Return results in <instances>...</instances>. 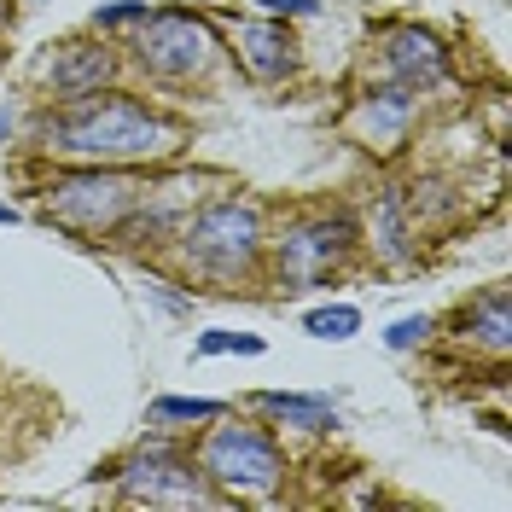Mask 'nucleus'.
<instances>
[{
	"label": "nucleus",
	"mask_w": 512,
	"mask_h": 512,
	"mask_svg": "<svg viewBox=\"0 0 512 512\" xmlns=\"http://www.w3.org/2000/svg\"><path fill=\"white\" fill-rule=\"evenodd\" d=\"M111 478H117V495L128 507H216L222 501V489L204 478V466H192L187 454H175L169 443L140 448Z\"/></svg>",
	"instance_id": "20e7f679"
},
{
	"label": "nucleus",
	"mask_w": 512,
	"mask_h": 512,
	"mask_svg": "<svg viewBox=\"0 0 512 512\" xmlns=\"http://www.w3.org/2000/svg\"><path fill=\"white\" fill-rule=\"evenodd\" d=\"M355 251V227L350 216H309V222H291L274 239V280L286 291H303L326 280L344 256Z\"/></svg>",
	"instance_id": "0eeeda50"
},
{
	"label": "nucleus",
	"mask_w": 512,
	"mask_h": 512,
	"mask_svg": "<svg viewBox=\"0 0 512 512\" xmlns=\"http://www.w3.org/2000/svg\"><path fill=\"white\" fill-rule=\"evenodd\" d=\"M227 350L262 355V338H251V332H204V338H198V355H227Z\"/></svg>",
	"instance_id": "a211bd4d"
},
{
	"label": "nucleus",
	"mask_w": 512,
	"mask_h": 512,
	"mask_svg": "<svg viewBox=\"0 0 512 512\" xmlns=\"http://www.w3.org/2000/svg\"><path fill=\"white\" fill-rule=\"evenodd\" d=\"M117 76V53L105 41H59L53 59L41 64V88H53L59 99H76V94H94Z\"/></svg>",
	"instance_id": "6e6552de"
},
{
	"label": "nucleus",
	"mask_w": 512,
	"mask_h": 512,
	"mask_svg": "<svg viewBox=\"0 0 512 512\" xmlns=\"http://www.w3.org/2000/svg\"><path fill=\"white\" fill-rule=\"evenodd\" d=\"M222 402H204V396H158L152 419H222Z\"/></svg>",
	"instance_id": "dca6fc26"
},
{
	"label": "nucleus",
	"mask_w": 512,
	"mask_h": 512,
	"mask_svg": "<svg viewBox=\"0 0 512 512\" xmlns=\"http://www.w3.org/2000/svg\"><path fill=\"white\" fill-rule=\"evenodd\" d=\"M379 70L390 82H402V88H431V82H443L448 76V53L437 35L425 30H384L379 35Z\"/></svg>",
	"instance_id": "1a4fd4ad"
},
{
	"label": "nucleus",
	"mask_w": 512,
	"mask_h": 512,
	"mask_svg": "<svg viewBox=\"0 0 512 512\" xmlns=\"http://www.w3.org/2000/svg\"><path fill=\"white\" fill-rule=\"evenodd\" d=\"M256 408L268 419H280V425H297V431H326V425H338V408L326 402V396H291V390H262L256 396Z\"/></svg>",
	"instance_id": "f8f14e48"
},
{
	"label": "nucleus",
	"mask_w": 512,
	"mask_h": 512,
	"mask_svg": "<svg viewBox=\"0 0 512 512\" xmlns=\"http://www.w3.org/2000/svg\"><path fill=\"white\" fill-rule=\"evenodd\" d=\"M181 256H187L192 274H204V280H216V286H233V280H245L256 274V262H262V210H256L251 198H216V204H204L198 216L181 222Z\"/></svg>",
	"instance_id": "f03ea898"
},
{
	"label": "nucleus",
	"mask_w": 512,
	"mask_h": 512,
	"mask_svg": "<svg viewBox=\"0 0 512 512\" xmlns=\"http://www.w3.org/2000/svg\"><path fill=\"white\" fill-rule=\"evenodd\" d=\"M134 64L152 82H192L216 64V35L192 12H152L134 35Z\"/></svg>",
	"instance_id": "423d86ee"
},
{
	"label": "nucleus",
	"mask_w": 512,
	"mask_h": 512,
	"mask_svg": "<svg viewBox=\"0 0 512 512\" xmlns=\"http://www.w3.org/2000/svg\"><path fill=\"white\" fill-rule=\"evenodd\" d=\"M425 338H431V315H408V320H396V326L384 332L390 350H414V344H425Z\"/></svg>",
	"instance_id": "6ab92c4d"
},
{
	"label": "nucleus",
	"mask_w": 512,
	"mask_h": 512,
	"mask_svg": "<svg viewBox=\"0 0 512 512\" xmlns=\"http://www.w3.org/2000/svg\"><path fill=\"white\" fill-rule=\"evenodd\" d=\"M466 332H478V344L483 350H507V291L495 286V291H483L478 297V309H466Z\"/></svg>",
	"instance_id": "4468645a"
},
{
	"label": "nucleus",
	"mask_w": 512,
	"mask_h": 512,
	"mask_svg": "<svg viewBox=\"0 0 512 512\" xmlns=\"http://www.w3.org/2000/svg\"><path fill=\"white\" fill-rule=\"evenodd\" d=\"M35 146L70 163H99V169H123V163H158L181 146V123L163 117L152 105L128 94H76L59 111H47L35 123Z\"/></svg>",
	"instance_id": "f257e3e1"
},
{
	"label": "nucleus",
	"mask_w": 512,
	"mask_h": 512,
	"mask_svg": "<svg viewBox=\"0 0 512 512\" xmlns=\"http://www.w3.org/2000/svg\"><path fill=\"white\" fill-rule=\"evenodd\" d=\"M408 233H414V227H408V210H402V192H384L379 204H373V245H379L390 262H402V256L414 251Z\"/></svg>",
	"instance_id": "ddd939ff"
},
{
	"label": "nucleus",
	"mask_w": 512,
	"mask_h": 512,
	"mask_svg": "<svg viewBox=\"0 0 512 512\" xmlns=\"http://www.w3.org/2000/svg\"><path fill=\"white\" fill-rule=\"evenodd\" d=\"M262 12H274V18H315L320 0H256Z\"/></svg>",
	"instance_id": "aec40b11"
},
{
	"label": "nucleus",
	"mask_w": 512,
	"mask_h": 512,
	"mask_svg": "<svg viewBox=\"0 0 512 512\" xmlns=\"http://www.w3.org/2000/svg\"><path fill=\"white\" fill-rule=\"evenodd\" d=\"M6 134H12V117H6V111H0V140H6Z\"/></svg>",
	"instance_id": "4be33fe9"
},
{
	"label": "nucleus",
	"mask_w": 512,
	"mask_h": 512,
	"mask_svg": "<svg viewBox=\"0 0 512 512\" xmlns=\"http://www.w3.org/2000/svg\"><path fill=\"white\" fill-rule=\"evenodd\" d=\"M146 187H134L128 175L117 169H99V163H82L76 175H64L47 187V216L70 233H117L128 210H134V198Z\"/></svg>",
	"instance_id": "39448f33"
},
{
	"label": "nucleus",
	"mask_w": 512,
	"mask_h": 512,
	"mask_svg": "<svg viewBox=\"0 0 512 512\" xmlns=\"http://www.w3.org/2000/svg\"><path fill=\"white\" fill-rule=\"evenodd\" d=\"M146 18H152L146 0H111V6H99L94 12V30H140Z\"/></svg>",
	"instance_id": "f3484780"
},
{
	"label": "nucleus",
	"mask_w": 512,
	"mask_h": 512,
	"mask_svg": "<svg viewBox=\"0 0 512 512\" xmlns=\"http://www.w3.org/2000/svg\"><path fill=\"white\" fill-rule=\"evenodd\" d=\"M198 466H204V478L216 483L222 495H268L274 483L286 478V460H280L274 437L262 425H245V419L216 425L204 437V448H198Z\"/></svg>",
	"instance_id": "7ed1b4c3"
},
{
	"label": "nucleus",
	"mask_w": 512,
	"mask_h": 512,
	"mask_svg": "<svg viewBox=\"0 0 512 512\" xmlns=\"http://www.w3.org/2000/svg\"><path fill=\"white\" fill-rule=\"evenodd\" d=\"M0 222H18V210H12V204H0Z\"/></svg>",
	"instance_id": "412c9836"
},
{
	"label": "nucleus",
	"mask_w": 512,
	"mask_h": 512,
	"mask_svg": "<svg viewBox=\"0 0 512 512\" xmlns=\"http://www.w3.org/2000/svg\"><path fill=\"white\" fill-rule=\"evenodd\" d=\"M414 111H419L414 88H402V82L373 88V94L361 99V134H367L373 146H390V140H402V128L414 123Z\"/></svg>",
	"instance_id": "9b49d317"
},
{
	"label": "nucleus",
	"mask_w": 512,
	"mask_h": 512,
	"mask_svg": "<svg viewBox=\"0 0 512 512\" xmlns=\"http://www.w3.org/2000/svg\"><path fill=\"white\" fill-rule=\"evenodd\" d=\"M6 18H12V0H0V24H6Z\"/></svg>",
	"instance_id": "5701e85b"
},
{
	"label": "nucleus",
	"mask_w": 512,
	"mask_h": 512,
	"mask_svg": "<svg viewBox=\"0 0 512 512\" xmlns=\"http://www.w3.org/2000/svg\"><path fill=\"white\" fill-rule=\"evenodd\" d=\"M233 47H239V64L256 82H286L297 70V41L286 35V24H239Z\"/></svg>",
	"instance_id": "9d476101"
},
{
	"label": "nucleus",
	"mask_w": 512,
	"mask_h": 512,
	"mask_svg": "<svg viewBox=\"0 0 512 512\" xmlns=\"http://www.w3.org/2000/svg\"><path fill=\"white\" fill-rule=\"evenodd\" d=\"M303 326H309L315 338H355V332H361V309H350V303H338V309H315Z\"/></svg>",
	"instance_id": "2eb2a0df"
}]
</instances>
